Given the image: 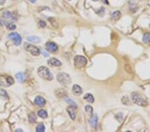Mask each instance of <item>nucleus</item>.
Here are the masks:
<instances>
[{
	"label": "nucleus",
	"mask_w": 150,
	"mask_h": 132,
	"mask_svg": "<svg viewBox=\"0 0 150 132\" xmlns=\"http://www.w3.org/2000/svg\"><path fill=\"white\" fill-rule=\"evenodd\" d=\"M131 100L133 102L137 105L139 106H147L148 105V101L147 99L142 94L139 93V92H133L131 93Z\"/></svg>",
	"instance_id": "f257e3e1"
},
{
	"label": "nucleus",
	"mask_w": 150,
	"mask_h": 132,
	"mask_svg": "<svg viewBox=\"0 0 150 132\" xmlns=\"http://www.w3.org/2000/svg\"><path fill=\"white\" fill-rule=\"evenodd\" d=\"M38 73L39 76L43 80L51 81L54 78V76H53L52 73H51L50 70L45 66L39 67L38 70Z\"/></svg>",
	"instance_id": "f03ea898"
},
{
	"label": "nucleus",
	"mask_w": 150,
	"mask_h": 132,
	"mask_svg": "<svg viewBox=\"0 0 150 132\" xmlns=\"http://www.w3.org/2000/svg\"><path fill=\"white\" fill-rule=\"evenodd\" d=\"M57 80L63 85L67 86L72 83V79L69 75L66 73H59L57 75Z\"/></svg>",
	"instance_id": "7ed1b4c3"
},
{
	"label": "nucleus",
	"mask_w": 150,
	"mask_h": 132,
	"mask_svg": "<svg viewBox=\"0 0 150 132\" xmlns=\"http://www.w3.org/2000/svg\"><path fill=\"white\" fill-rule=\"evenodd\" d=\"M87 60L82 56H76L74 57V65L77 68H83L87 65Z\"/></svg>",
	"instance_id": "20e7f679"
},
{
	"label": "nucleus",
	"mask_w": 150,
	"mask_h": 132,
	"mask_svg": "<svg viewBox=\"0 0 150 132\" xmlns=\"http://www.w3.org/2000/svg\"><path fill=\"white\" fill-rule=\"evenodd\" d=\"M14 83V80L12 77L7 75H0V86L10 87Z\"/></svg>",
	"instance_id": "39448f33"
},
{
	"label": "nucleus",
	"mask_w": 150,
	"mask_h": 132,
	"mask_svg": "<svg viewBox=\"0 0 150 132\" xmlns=\"http://www.w3.org/2000/svg\"><path fill=\"white\" fill-rule=\"evenodd\" d=\"M9 39H11L13 40V43L15 46H20L21 43V41H22V38H21V36H20L18 33L16 32H12L10 33L8 36Z\"/></svg>",
	"instance_id": "423d86ee"
},
{
	"label": "nucleus",
	"mask_w": 150,
	"mask_h": 132,
	"mask_svg": "<svg viewBox=\"0 0 150 132\" xmlns=\"http://www.w3.org/2000/svg\"><path fill=\"white\" fill-rule=\"evenodd\" d=\"M25 49H26V50L28 51H29L30 54H32L33 56H38L40 54V50H39V48L36 47V46L31 45V44L28 45Z\"/></svg>",
	"instance_id": "0eeeda50"
},
{
	"label": "nucleus",
	"mask_w": 150,
	"mask_h": 132,
	"mask_svg": "<svg viewBox=\"0 0 150 132\" xmlns=\"http://www.w3.org/2000/svg\"><path fill=\"white\" fill-rule=\"evenodd\" d=\"M46 49L51 52H56L58 49V46L54 42H47L46 45Z\"/></svg>",
	"instance_id": "6e6552de"
},
{
	"label": "nucleus",
	"mask_w": 150,
	"mask_h": 132,
	"mask_svg": "<svg viewBox=\"0 0 150 132\" xmlns=\"http://www.w3.org/2000/svg\"><path fill=\"white\" fill-rule=\"evenodd\" d=\"M35 104L39 107H43L46 105V101L44 98L41 96H37L34 100Z\"/></svg>",
	"instance_id": "1a4fd4ad"
},
{
	"label": "nucleus",
	"mask_w": 150,
	"mask_h": 132,
	"mask_svg": "<svg viewBox=\"0 0 150 132\" xmlns=\"http://www.w3.org/2000/svg\"><path fill=\"white\" fill-rule=\"evenodd\" d=\"M75 107L74 106H69L67 108V111L69 113V116H70L71 119L73 120H75V117H76V110H75Z\"/></svg>",
	"instance_id": "9d476101"
},
{
	"label": "nucleus",
	"mask_w": 150,
	"mask_h": 132,
	"mask_svg": "<svg viewBox=\"0 0 150 132\" xmlns=\"http://www.w3.org/2000/svg\"><path fill=\"white\" fill-rule=\"evenodd\" d=\"M3 16L5 19H7L9 20H12V21H16L17 18L15 17V16L13 14H12V13L9 11H6V12H4L3 13Z\"/></svg>",
	"instance_id": "9b49d317"
},
{
	"label": "nucleus",
	"mask_w": 150,
	"mask_h": 132,
	"mask_svg": "<svg viewBox=\"0 0 150 132\" xmlns=\"http://www.w3.org/2000/svg\"><path fill=\"white\" fill-rule=\"evenodd\" d=\"M48 64L51 66H56V67H59L61 65V62L59 60L57 59L56 58H51L48 61H47Z\"/></svg>",
	"instance_id": "f8f14e48"
},
{
	"label": "nucleus",
	"mask_w": 150,
	"mask_h": 132,
	"mask_svg": "<svg viewBox=\"0 0 150 132\" xmlns=\"http://www.w3.org/2000/svg\"><path fill=\"white\" fill-rule=\"evenodd\" d=\"M56 95L57 98H64L67 95V91H65L64 89H58L56 91Z\"/></svg>",
	"instance_id": "ddd939ff"
},
{
	"label": "nucleus",
	"mask_w": 150,
	"mask_h": 132,
	"mask_svg": "<svg viewBox=\"0 0 150 132\" xmlns=\"http://www.w3.org/2000/svg\"><path fill=\"white\" fill-rule=\"evenodd\" d=\"M26 39L28 41H30V42L34 43H38L41 41V39L38 37V36H31L27 37Z\"/></svg>",
	"instance_id": "4468645a"
},
{
	"label": "nucleus",
	"mask_w": 150,
	"mask_h": 132,
	"mask_svg": "<svg viewBox=\"0 0 150 132\" xmlns=\"http://www.w3.org/2000/svg\"><path fill=\"white\" fill-rule=\"evenodd\" d=\"M72 91L74 92V93L76 95H80L82 93L83 91H82V87L78 85H74L73 86V89H72Z\"/></svg>",
	"instance_id": "2eb2a0df"
},
{
	"label": "nucleus",
	"mask_w": 150,
	"mask_h": 132,
	"mask_svg": "<svg viewBox=\"0 0 150 132\" xmlns=\"http://www.w3.org/2000/svg\"><path fill=\"white\" fill-rule=\"evenodd\" d=\"M90 124H91V126L94 128L96 129L97 125H98V116L96 115L95 116H91V119H90Z\"/></svg>",
	"instance_id": "dca6fc26"
},
{
	"label": "nucleus",
	"mask_w": 150,
	"mask_h": 132,
	"mask_svg": "<svg viewBox=\"0 0 150 132\" xmlns=\"http://www.w3.org/2000/svg\"><path fill=\"white\" fill-rule=\"evenodd\" d=\"M83 98H84L86 101H87L90 103H93L95 101V99L94 98H93V96L91 94H90V93H87V94H85V95H84V97H83Z\"/></svg>",
	"instance_id": "f3484780"
},
{
	"label": "nucleus",
	"mask_w": 150,
	"mask_h": 132,
	"mask_svg": "<svg viewBox=\"0 0 150 132\" xmlns=\"http://www.w3.org/2000/svg\"><path fill=\"white\" fill-rule=\"evenodd\" d=\"M28 119H29V121L31 124H33L36 121V119H37V117H36V114H35L34 113H30L29 116H28Z\"/></svg>",
	"instance_id": "a211bd4d"
},
{
	"label": "nucleus",
	"mask_w": 150,
	"mask_h": 132,
	"mask_svg": "<svg viewBox=\"0 0 150 132\" xmlns=\"http://www.w3.org/2000/svg\"><path fill=\"white\" fill-rule=\"evenodd\" d=\"M38 115L39 117H41L42 119H46V118L47 117V116H48L47 111H45V110H43V109H41V110H39L38 111Z\"/></svg>",
	"instance_id": "6ab92c4d"
},
{
	"label": "nucleus",
	"mask_w": 150,
	"mask_h": 132,
	"mask_svg": "<svg viewBox=\"0 0 150 132\" xmlns=\"http://www.w3.org/2000/svg\"><path fill=\"white\" fill-rule=\"evenodd\" d=\"M143 41L146 43H150V33H145L143 37Z\"/></svg>",
	"instance_id": "aec40b11"
},
{
	"label": "nucleus",
	"mask_w": 150,
	"mask_h": 132,
	"mask_svg": "<svg viewBox=\"0 0 150 132\" xmlns=\"http://www.w3.org/2000/svg\"><path fill=\"white\" fill-rule=\"evenodd\" d=\"M45 129H46L45 126L42 123L39 124L38 125V126L36 127V131H38V132H43L45 131Z\"/></svg>",
	"instance_id": "412c9836"
},
{
	"label": "nucleus",
	"mask_w": 150,
	"mask_h": 132,
	"mask_svg": "<svg viewBox=\"0 0 150 132\" xmlns=\"http://www.w3.org/2000/svg\"><path fill=\"white\" fill-rule=\"evenodd\" d=\"M16 76L17 80L20 82V83H23V80H24V76H23V74L21 72H19L15 75Z\"/></svg>",
	"instance_id": "4be33fe9"
},
{
	"label": "nucleus",
	"mask_w": 150,
	"mask_h": 132,
	"mask_svg": "<svg viewBox=\"0 0 150 132\" xmlns=\"http://www.w3.org/2000/svg\"><path fill=\"white\" fill-rule=\"evenodd\" d=\"M120 17H121V12H119V11H116V12H114L113 13L111 17H112L113 20H118V19H119Z\"/></svg>",
	"instance_id": "5701e85b"
},
{
	"label": "nucleus",
	"mask_w": 150,
	"mask_h": 132,
	"mask_svg": "<svg viewBox=\"0 0 150 132\" xmlns=\"http://www.w3.org/2000/svg\"><path fill=\"white\" fill-rule=\"evenodd\" d=\"M85 111H86V112L88 113L90 116H92L93 115V108L91 107V105H86L85 106Z\"/></svg>",
	"instance_id": "b1692460"
},
{
	"label": "nucleus",
	"mask_w": 150,
	"mask_h": 132,
	"mask_svg": "<svg viewBox=\"0 0 150 132\" xmlns=\"http://www.w3.org/2000/svg\"><path fill=\"white\" fill-rule=\"evenodd\" d=\"M7 28L10 30H13V29H16V25L12 23H9L7 25Z\"/></svg>",
	"instance_id": "393cba45"
},
{
	"label": "nucleus",
	"mask_w": 150,
	"mask_h": 132,
	"mask_svg": "<svg viewBox=\"0 0 150 132\" xmlns=\"http://www.w3.org/2000/svg\"><path fill=\"white\" fill-rule=\"evenodd\" d=\"M65 100H66L67 103H69V105H72V106H74V107H75V108H77L76 103H75L74 102L72 99H66Z\"/></svg>",
	"instance_id": "a878e982"
},
{
	"label": "nucleus",
	"mask_w": 150,
	"mask_h": 132,
	"mask_svg": "<svg viewBox=\"0 0 150 132\" xmlns=\"http://www.w3.org/2000/svg\"><path fill=\"white\" fill-rule=\"evenodd\" d=\"M125 69H126V72H128V73H132V69H131V67L128 64H126V65H125Z\"/></svg>",
	"instance_id": "bb28decb"
},
{
	"label": "nucleus",
	"mask_w": 150,
	"mask_h": 132,
	"mask_svg": "<svg viewBox=\"0 0 150 132\" xmlns=\"http://www.w3.org/2000/svg\"><path fill=\"white\" fill-rule=\"evenodd\" d=\"M39 25H40V26L42 27V28H44V27L46 26V23H45L44 21H41L39 22Z\"/></svg>",
	"instance_id": "cd10ccee"
},
{
	"label": "nucleus",
	"mask_w": 150,
	"mask_h": 132,
	"mask_svg": "<svg viewBox=\"0 0 150 132\" xmlns=\"http://www.w3.org/2000/svg\"><path fill=\"white\" fill-rule=\"evenodd\" d=\"M93 2H98V1H100V0H93ZM101 2H103L104 3H105V4H109V3H108V0H101Z\"/></svg>",
	"instance_id": "c85d7f7f"
},
{
	"label": "nucleus",
	"mask_w": 150,
	"mask_h": 132,
	"mask_svg": "<svg viewBox=\"0 0 150 132\" xmlns=\"http://www.w3.org/2000/svg\"><path fill=\"white\" fill-rule=\"evenodd\" d=\"M42 54H43V55L45 56V57H47V56H49V54H48V53H47L46 51H44V50H43L42 51Z\"/></svg>",
	"instance_id": "c756f323"
},
{
	"label": "nucleus",
	"mask_w": 150,
	"mask_h": 132,
	"mask_svg": "<svg viewBox=\"0 0 150 132\" xmlns=\"http://www.w3.org/2000/svg\"><path fill=\"white\" fill-rule=\"evenodd\" d=\"M5 2H6V0H0V4L1 5H3L5 3Z\"/></svg>",
	"instance_id": "7c9ffc66"
},
{
	"label": "nucleus",
	"mask_w": 150,
	"mask_h": 132,
	"mask_svg": "<svg viewBox=\"0 0 150 132\" xmlns=\"http://www.w3.org/2000/svg\"><path fill=\"white\" fill-rule=\"evenodd\" d=\"M29 1H30V2H31V3H35L36 2V1H37V0H29Z\"/></svg>",
	"instance_id": "2f4dec72"
},
{
	"label": "nucleus",
	"mask_w": 150,
	"mask_h": 132,
	"mask_svg": "<svg viewBox=\"0 0 150 132\" xmlns=\"http://www.w3.org/2000/svg\"><path fill=\"white\" fill-rule=\"evenodd\" d=\"M15 131H23V130H22V129H16V130H15Z\"/></svg>",
	"instance_id": "473e14b6"
}]
</instances>
